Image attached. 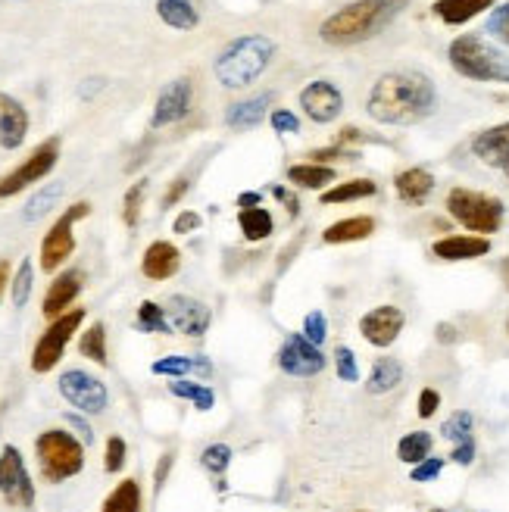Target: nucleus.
Segmentation results:
<instances>
[{
	"label": "nucleus",
	"instance_id": "1",
	"mask_svg": "<svg viewBox=\"0 0 509 512\" xmlns=\"http://www.w3.org/2000/svg\"><path fill=\"white\" fill-rule=\"evenodd\" d=\"M366 110L381 125H413L435 110V85L422 72H388L369 91Z\"/></svg>",
	"mask_w": 509,
	"mask_h": 512
},
{
	"label": "nucleus",
	"instance_id": "2",
	"mask_svg": "<svg viewBox=\"0 0 509 512\" xmlns=\"http://www.w3.org/2000/svg\"><path fill=\"white\" fill-rule=\"evenodd\" d=\"M406 0H356L350 7H341L332 13L319 29V38L332 47H350L360 44L372 35H378L385 25L400 13Z\"/></svg>",
	"mask_w": 509,
	"mask_h": 512
},
{
	"label": "nucleus",
	"instance_id": "3",
	"mask_svg": "<svg viewBox=\"0 0 509 512\" xmlns=\"http://www.w3.org/2000/svg\"><path fill=\"white\" fill-rule=\"evenodd\" d=\"M275 54V44L266 35H244L228 44L216 60V79L225 88H244L257 82Z\"/></svg>",
	"mask_w": 509,
	"mask_h": 512
},
{
	"label": "nucleus",
	"instance_id": "4",
	"mask_svg": "<svg viewBox=\"0 0 509 512\" xmlns=\"http://www.w3.org/2000/svg\"><path fill=\"white\" fill-rule=\"evenodd\" d=\"M447 57H450L453 69L472 82H503V85H509L506 57L481 35H460L450 44Z\"/></svg>",
	"mask_w": 509,
	"mask_h": 512
},
{
	"label": "nucleus",
	"instance_id": "5",
	"mask_svg": "<svg viewBox=\"0 0 509 512\" xmlns=\"http://www.w3.org/2000/svg\"><path fill=\"white\" fill-rule=\"evenodd\" d=\"M38 453V469L47 484H60L72 475H79L85 466V447L82 441H75L69 431L50 428L35 441Z\"/></svg>",
	"mask_w": 509,
	"mask_h": 512
},
{
	"label": "nucleus",
	"instance_id": "6",
	"mask_svg": "<svg viewBox=\"0 0 509 512\" xmlns=\"http://www.w3.org/2000/svg\"><path fill=\"white\" fill-rule=\"evenodd\" d=\"M447 213L460 222L466 232H475L481 238H488L494 232H500L503 225V200L491 197V194H481L472 188H453L447 194Z\"/></svg>",
	"mask_w": 509,
	"mask_h": 512
},
{
	"label": "nucleus",
	"instance_id": "7",
	"mask_svg": "<svg viewBox=\"0 0 509 512\" xmlns=\"http://www.w3.org/2000/svg\"><path fill=\"white\" fill-rule=\"evenodd\" d=\"M91 213V203L79 200V203H72V207L50 225V232L44 235L41 241V269L44 272H57L69 256L75 250V235H72V225L85 219Z\"/></svg>",
	"mask_w": 509,
	"mask_h": 512
},
{
	"label": "nucleus",
	"instance_id": "8",
	"mask_svg": "<svg viewBox=\"0 0 509 512\" xmlns=\"http://www.w3.org/2000/svg\"><path fill=\"white\" fill-rule=\"evenodd\" d=\"M82 322H85V310H69L60 319L50 322V328L38 338V344L32 350V369L38 375L50 372V369L60 363V356L66 353V344L72 341V335L79 331Z\"/></svg>",
	"mask_w": 509,
	"mask_h": 512
},
{
	"label": "nucleus",
	"instance_id": "9",
	"mask_svg": "<svg viewBox=\"0 0 509 512\" xmlns=\"http://www.w3.org/2000/svg\"><path fill=\"white\" fill-rule=\"evenodd\" d=\"M57 157H60V141L57 138H47L41 147L32 150V157L25 160L22 166H16L13 172H7L4 178H0V200L13 197V194L25 191L29 185L41 182V178L57 166Z\"/></svg>",
	"mask_w": 509,
	"mask_h": 512
},
{
	"label": "nucleus",
	"instance_id": "10",
	"mask_svg": "<svg viewBox=\"0 0 509 512\" xmlns=\"http://www.w3.org/2000/svg\"><path fill=\"white\" fill-rule=\"evenodd\" d=\"M60 394L75 406V409H82V413H104L107 403H110V394L104 388V381L82 372V369H69L60 375Z\"/></svg>",
	"mask_w": 509,
	"mask_h": 512
},
{
	"label": "nucleus",
	"instance_id": "11",
	"mask_svg": "<svg viewBox=\"0 0 509 512\" xmlns=\"http://www.w3.org/2000/svg\"><path fill=\"white\" fill-rule=\"evenodd\" d=\"M0 494L10 506H19V509H29L35 503V484L25 472V463L16 447H4L0 453Z\"/></svg>",
	"mask_w": 509,
	"mask_h": 512
},
{
	"label": "nucleus",
	"instance_id": "12",
	"mask_svg": "<svg viewBox=\"0 0 509 512\" xmlns=\"http://www.w3.org/2000/svg\"><path fill=\"white\" fill-rule=\"evenodd\" d=\"M278 366L294 378H313L325 369V356L307 335H291L278 350Z\"/></svg>",
	"mask_w": 509,
	"mask_h": 512
},
{
	"label": "nucleus",
	"instance_id": "13",
	"mask_svg": "<svg viewBox=\"0 0 509 512\" xmlns=\"http://www.w3.org/2000/svg\"><path fill=\"white\" fill-rule=\"evenodd\" d=\"M406 325V316L400 306H375L372 313H366L360 319V335L372 344V347H391L397 338H400V331Z\"/></svg>",
	"mask_w": 509,
	"mask_h": 512
},
{
	"label": "nucleus",
	"instance_id": "14",
	"mask_svg": "<svg viewBox=\"0 0 509 512\" xmlns=\"http://www.w3.org/2000/svg\"><path fill=\"white\" fill-rule=\"evenodd\" d=\"M300 107L313 122L325 125V122H335L344 110V97L332 82H313L300 91Z\"/></svg>",
	"mask_w": 509,
	"mask_h": 512
},
{
	"label": "nucleus",
	"instance_id": "15",
	"mask_svg": "<svg viewBox=\"0 0 509 512\" xmlns=\"http://www.w3.org/2000/svg\"><path fill=\"white\" fill-rule=\"evenodd\" d=\"M191 79H175L169 82L160 97H157V107H154V119H150V125L154 128H163V125H172L178 119H185L188 110H191Z\"/></svg>",
	"mask_w": 509,
	"mask_h": 512
},
{
	"label": "nucleus",
	"instance_id": "16",
	"mask_svg": "<svg viewBox=\"0 0 509 512\" xmlns=\"http://www.w3.org/2000/svg\"><path fill=\"white\" fill-rule=\"evenodd\" d=\"M166 313H169V322L188 338H200L203 331L210 328V310L194 297H182V294L169 297Z\"/></svg>",
	"mask_w": 509,
	"mask_h": 512
},
{
	"label": "nucleus",
	"instance_id": "17",
	"mask_svg": "<svg viewBox=\"0 0 509 512\" xmlns=\"http://www.w3.org/2000/svg\"><path fill=\"white\" fill-rule=\"evenodd\" d=\"M82 285H85V272L82 269H69L63 272L54 285L47 288L44 294V303H41V313L47 319H60L66 313V306L82 294Z\"/></svg>",
	"mask_w": 509,
	"mask_h": 512
},
{
	"label": "nucleus",
	"instance_id": "18",
	"mask_svg": "<svg viewBox=\"0 0 509 512\" xmlns=\"http://www.w3.org/2000/svg\"><path fill=\"white\" fill-rule=\"evenodd\" d=\"M29 135V113L16 97L0 91V147L16 150Z\"/></svg>",
	"mask_w": 509,
	"mask_h": 512
},
{
	"label": "nucleus",
	"instance_id": "19",
	"mask_svg": "<svg viewBox=\"0 0 509 512\" xmlns=\"http://www.w3.org/2000/svg\"><path fill=\"white\" fill-rule=\"evenodd\" d=\"M431 253L447 263H463V260H478V256L491 253V241L481 235H450V238L435 241Z\"/></svg>",
	"mask_w": 509,
	"mask_h": 512
},
{
	"label": "nucleus",
	"instance_id": "20",
	"mask_svg": "<svg viewBox=\"0 0 509 512\" xmlns=\"http://www.w3.org/2000/svg\"><path fill=\"white\" fill-rule=\"evenodd\" d=\"M178 266H182V253H178V247L169 244V241H154V244L144 250L141 272L150 281H166V278H172L178 272Z\"/></svg>",
	"mask_w": 509,
	"mask_h": 512
},
{
	"label": "nucleus",
	"instance_id": "21",
	"mask_svg": "<svg viewBox=\"0 0 509 512\" xmlns=\"http://www.w3.org/2000/svg\"><path fill=\"white\" fill-rule=\"evenodd\" d=\"M441 434L447 441L456 444V450L450 453L453 463L460 466H469L475 459V438H472V416L466 413V409H460V413H453L444 425H441Z\"/></svg>",
	"mask_w": 509,
	"mask_h": 512
},
{
	"label": "nucleus",
	"instance_id": "22",
	"mask_svg": "<svg viewBox=\"0 0 509 512\" xmlns=\"http://www.w3.org/2000/svg\"><path fill=\"white\" fill-rule=\"evenodd\" d=\"M472 153L488 166H506L509 163V122L485 128L475 141H472Z\"/></svg>",
	"mask_w": 509,
	"mask_h": 512
},
{
	"label": "nucleus",
	"instance_id": "23",
	"mask_svg": "<svg viewBox=\"0 0 509 512\" xmlns=\"http://www.w3.org/2000/svg\"><path fill=\"white\" fill-rule=\"evenodd\" d=\"M394 191L403 203H410V207H419V203L428 200V194L435 191V175L428 169H403L397 178H394Z\"/></svg>",
	"mask_w": 509,
	"mask_h": 512
},
{
	"label": "nucleus",
	"instance_id": "24",
	"mask_svg": "<svg viewBox=\"0 0 509 512\" xmlns=\"http://www.w3.org/2000/svg\"><path fill=\"white\" fill-rule=\"evenodd\" d=\"M375 232V219L372 216H350L335 225H328L322 232L325 244H350V241H366Z\"/></svg>",
	"mask_w": 509,
	"mask_h": 512
},
{
	"label": "nucleus",
	"instance_id": "25",
	"mask_svg": "<svg viewBox=\"0 0 509 512\" xmlns=\"http://www.w3.org/2000/svg\"><path fill=\"white\" fill-rule=\"evenodd\" d=\"M154 375H169V378H185V375H200V378H210L213 366L207 356H166V360H157L150 366Z\"/></svg>",
	"mask_w": 509,
	"mask_h": 512
},
{
	"label": "nucleus",
	"instance_id": "26",
	"mask_svg": "<svg viewBox=\"0 0 509 512\" xmlns=\"http://www.w3.org/2000/svg\"><path fill=\"white\" fill-rule=\"evenodd\" d=\"M491 7H494V0H438L435 16L447 25H463V22L481 16Z\"/></svg>",
	"mask_w": 509,
	"mask_h": 512
},
{
	"label": "nucleus",
	"instance_id": "27",
	"mask_svg": "<svg viewBox=\"0 0 509 512\" xmlns=\"http://www.w3.org/2000/svg\"><path fill=\"white\" fill-rule=\"evenodd\" d=\"M269 104H272V94H260V97L241 100V104H232V107H228L225 122L232 125V128H253V125H260V122H263Z\"/></svg>",
	"mask_w": 509,
	"mask_h": 512
},
{
	"label": "nucleus",
	"instance_id": "28",
	"mask_svg": "<svg viewBox=\"0 0 509 512\" xmlns=\"http://www.w3.org/2000/svg\"><path fill=\"white\" fill-rule=\"evenodd\" d=\"M400 381H403V366L397 360H391V356H381L369 372L366 388H369V394H388Z\"/></svg>",
	"mask_w": 509,
	"mask_h": 512
},
{
	"label": "nucleus",
	"instance_id": "29",
	"mask_svg": "<svg viewBox=\"0 0 509 512\" xmlns=\"http://www.w3.org/2000/svg\"><path fill=\"white\" fill-rule=\"evenodd\" d=\"M104 512H141V484L135 478L119 481L116 491L104 500Z\"/></svg>",
	"mask_w": 509,
	"mask_h": 512
},
{
	"label": "nucleus",
	"instance_id": "30",
	"mask_svg": "<svg viewBox=\"0 0 509 512\" xmlns=\"http://www.w3.org/2000/svg\"><path fill=\"white\" fill-rule=\"evenodd\" d=\"M157 13L172 29H194L197 25V10L191 0H157Z\"/></svg>",
	"mask_w": 509,
	"mask_h": 512
},
{
	"label": "nucleus",
	"instance_id": "31",
	"mask_svg": "<svg viewBox=\"0 0 509 512\" xmlns=\"http://www.w3.org/2000/svg\"><path fill=\"white\" fill-rule=\"evenodd\" d=\"M288 182L316 191V188H325L328 182H335V169H328L322 163H300L288 169Z\"/></svg>",
	"mask_w": 509,
	"mask_h": 512
},
{
	"label": "nucleus",
	"instance_id": "32",
	"mask_svg": "<svg viewBox=\"0 0 509 512\" xmlns=\"http://www.w3.org/2000/svg\"><path fill=\"white\" fill-rule=\"evenodd\" d=\"M375 191H378V185L369 182V178H353V182H341L332 191H325L322 194V203H325V207H332V203H350V200L372 197Z\"/></svg>",
	"mask_w": 509,
	"mask_h": 512
},
{
	"label": "nucleus",
	"instance_id": "33",
	"mask_svg": "<svg viewBox=\"0 0 509 512\" xmlns=\"http://www.w3.org/2000/svg\"><path fill=\"white\" fill-rule=\"evenodd\" d=\"M238 222H241V232H244L247 241H263V238L272 235V228H275L272 216L263 207H247V210H241L238 213Z\"/></svg>",
	"mask_w": 509,
	"mask_h": 512
},
{
	"label": "nucleus",
	"instance_id": "34",
	"mask_svg": "<svg viewBox=\"0 0 509 512\" xmlns=\"http://www.w3.org/2000/svg\"><path fill=\"white\" fill-rule=\"evenodd\" d=\"M431 447H435V438H431L428 431H413V434H406V438H400V444H397V456L403 459V463L419 466L422 459H428Z\"/></svg>",
	"mask_w": 509,
	"mask_h": 512
},
{
	"label": "nucleus",
	"instance_id": "35",
	"mask_svg": "<svg viewBox=\"0 0 509 512\" xmlns=\"http://www.w3.org/2000/svg\"><path fill=\"white\" fill-rule=\"evenodd\" d=\"M79 350H82V356H88L91 363L110 366V356H107V328H104V322H94L85 331L82 341H79Z\"/></svg>",
	"mask_w": 509,
	"mask_h": 512
},
{
	"label": "nucleus",
	"instance_id": "36",
	"mask_svg": "<svg viewBox=\"0 0 509 512\" xmlns=\"http://www.w3.org/2000/svg\"><path fill=\"white\" fill-rule=\"evenodd\" d=\"M169 391L175 397L191 400L200 409V413H207V409H213V403H216V394L210 388H203V384H194V381H185V378H172L169 381Z\"/></svg>",
	"mask_w": 509,
	"mask_h": 512
},
{
	"label": "nucleus",
	"instance_id": "37",
	"mask_svg": "<svg viewBox=\"0 0 509 512\" xmlns=\"http://www.w3.org/2000/svg\"><path fill=\"white\" fill-rule=\"evenodd\" d=\"M138 331H147V335H166L169 331V319H166V310L157 306L154 300H144L138 306V319H135Z\"/></svg>",
	"mask_w": 509,
	"mask_h": 512
},
{
	"label": "nucleus",
	"instance_id": "38",
	"mask_svg": "<svg viewBox=\"0 0 509 512\" xmlns=\"http://www.w3.org/2000/svg\"><path fill=\"white\" fill-rule=\"evenodd\" d=\"M63 194V185L60 182H54V185H47V188H41L32 200H29V207H25V219L29 222H35V219H41L50 207L57 203V197Z\"/></svg>",
	"mask_w": 509,
	"mask_h": 512
},
{
	"label": "nucleus",
	"instance_id": "39",
	"mask_svg": "<svg viewBox=\"0 0 509 512\" xmlns=\"http://www.w3.org/2000/svg\"><path fill=\"white\" fill-rule=\"evenodd\" d=\"M144 191H147V182H135L129 191H125V203H122V222L135 228L138 225V216H141V200H144Z\"/></svg>",
	"mask_w": 509,
	"mask_h": 512
},
{
	"label": "nucleus",
	"instance_id": "40",
	"mask_svg": "<svg viewBox=\"0 0 509 512\" xmlns=\"http://www.w3.org/2000/svg\"><path fill=\"white\" fill-rule=\"evenodd\" d=\"M228 463H232V450H228L225 444H210L207 450H203V466H207V472L222 475L228 469Z\"/></svg>",
	"mask_w": 509,
	"mask_h": 512
},
{
	"label": "nucleus",
	"instance_id": "41",
	"mask_svg": "<svg viewBox=\"0 0 509 512\" xmlns=\"http://www.w3.org/2000/svg\"><path fill=\"white\" fill-rule=\"evenodd\" d=\"M29 294H32V260H22L16 278H13V303L16 306H25Z\"/></svg>",
	"mask_w": 509,
	"mask_h": 512
},
{
	"label": "nucleus",
	"instance_id": "42",
	"mask_svg": "<svg viewBox=\"0 0 509 512\" xmlns=\"http://www.w3.org/2000/svg\"><path fill=\"white\" fill-rule=\"evenodd\" d=\"M335 363H338L341 381H356V378H360V369H356V356H353L350 347H338L335 350Z\"/></svg>",
	"mask_w": 509,
	"mask_h": 512
},
{
	"label": "nucleus",
	"instance_id": "43",
	"mask_svg": "<svg viewBox=\"0 0 509 512\" xmlns=\"http://www.w3.org/2000/svg\"><path fill=\"white\" fill-rule=\"evenodd\" d=\"M303 331H307V338L319 347L322 341H325V335H328V319H325V313H310L307 319H303Z\"/></svg>",
	"mask_w": 509,
	"mask_h": 512
},
{
	"label": "nucleus",
	"instance_id": "44",
	"mask_svg": "<svg viewBox=\"0 0 509 512\" xmlns=\"http://www.w3.org/2000/svg\"><path fill=\"white\" fill-rule=\"evenodd\" d=\"M441 469H444V459H438V456H428V459H422L419 466H413V481H419V484H425V481H435L438 475H441Z\"/></svg>",
	"mask_w": 509,
	"mask_h": 512
},
{
	"label": "nucleus",
	"instance_id": "45",
	"mask_svg": "<svg viewBox=\"0 0 509 512\" xmlns=\"http://www.w3.org/2000/svg\"><path fill=\"white\" fill-rule=\"evenodd\" d=\"M125 466V441L122 438H113L107 441V456H104V469L107 472H119Z\"/></svg>",
	"mask_w": 509,
	"mask_h": 512
},
{
	"label": "nucleus",
	"instance_id": "46",
	"mask_svg": "<svg viewBox=\"0 0 509 512\" xmlns=\"http://www.w3.org/2000/svg\"><path fill=\"white\" fill-rule=\"evenodd\" d=\"M269 122H272L275 132H282V135H288V132H300L297 116H294V113H288V110H275Z\"/></svg>",
	"mask_w": 509,
	"mask_h": 512
},
{
	"label": "nucleus",
	"instance_id": "47",
	"mask_svg": "<svg viewBox=\"0 0 509 512\" xmlns=\"http://www.w3.org/2000/svg\"><path fill=\"white\" fill-rule=\"evenodd\" d=\"M438 406H441V394L435 391V388H425L422 394H419V416L422 419H431L438 413Z\"/></svg>",
	"mask_w": 509,
	"mask_h": 512
},
{
	"label": "nucleus",
	"instance_id": "48",
	"mask_svg": "<svg viewBox=\"0 0 509 512\" xmlns=\"http://www.w3.org/2000/svg\"><path fill=\"white\" fill-rule=\"evenodd\" d=\"M488 32H494L500 41H506V44H509V4H506V7H500V10L494 13V19H491V25H488Z\"/></svg>",
	"mask_w": 509,
	"mask_h": 512
},
{
	"label": "nucleus",
	"instance_id": "49",
	"mask_svg": "<svg viewBox=\"0 0 509 512\" xmlns=\"http://www.w3.org/2000/svg\"><path fill=\"white\" fill-rule=\"evenodd\" d=\"M197 228H200V216L191 213V210H185V213H178V219H175V225H172V232H175V235H191V232H197Z\"/></svg>",
	"mask_w": 509,
	"mask_h": 512
},
{
	"label": "nucleus",
	"instance_id": "50",
	"mask_svg": "<svg viewBox=\"0 0 509 512\" xmlns=\"http://www.w3.org/2000/svg\"><path fill=\"white\" fill-rule=\"evenodd\" d=\"M188 188H191L188 178H175V185H172V188L166 191V197H163V207H175V203L185 197V191H188Z\"/></svg>",
	"mask_w": 509,
	"mask_h": 512
},
{
	"label": "nucleus",
	"instance_id": "51",
	"mask_svg": "<svg viewBox=\"0 0 509 512\" xmlns=\"http://www.w3.org/2000/svg\"><path fill=\"white\" fill-rule=\"evenodd\" d=\"M313 157V163H328V160H338V157H356V153H344L341 147H332V150H316V153H310Z\"/></svg>",
	"mask_w": 509,
	"mask_h": 512
},
{
	"label": "nucleus",
	"instance_id": "52",
	"mask_svg": "<svg viewBox=\"0 0 509 512\" xmlns=\"http://www.w3.org/2000/svg\"><path fill=\"white\" fill-rule=\"evenodd\" d=\"M275 197L285 203V210H288L291 216H297V210H300V200H297V197H294L288 188H275Z\"/></svg>",
	"mask_w": 509,
	"mask_h": 512
},
{
	"label": "nucleus",
	"instance_id": "53",
	"mask_svg": "<svg viewBox=\"0 0 509 512\" xmlns=\"http://www.w3.org/2000/svg\"><path fill=\"white\" fill-rule=\"evenodd\" d=\"M7 285H10V263H7V260H0V300H4Z\"/></svg>",
	"mask_w": 509,
	"mask_h": 512
},
{
	"label": "nucleus",
	"instance_id": "54",
	"mask_svg": "<svg viewBox=\"0 0 509 512\" xmlns=\"http://www.w3.org/2000/svg\"><path fill=\"white\" fill-rule=\"evenodd\" d=\"M169 466H172V453H166V456H163V463L157 466V491L163 488V478H166Z\"/></svg>",
	"mask_w": 509,
	"mask_h": 512
},
{
	"label": "nucleus",
	"instance_id": "55",
	"mask_svg": "<svg viewBox=\"0 0 509 512\" xmlns=\"http://www.w3.org/2000/svg\"><path fill=\"white\" fill-rule=\"evenodd\" d=\"M257 203H260V194H241L238 197V207H244V210L247 207H257Z\"/></svg>",
	"mask_w": 509,
	"mask_h": 512
},
{
	"label": "nucleus",
	"instance_id": "56",
	"mask_svg": "<svg viewBox=\"0 0 509 512\" xmlns=\"http://www.w3.org/2000/svg\"><path fill=\"white\" fill-rule=\"evenodd\" d=\"M69 422H72L75 428H79V431H82V438H85V444H88V441L94 438V434H91V428H88V425H85L82 419H69Z\"/></svg>",
	"mask_w": 509,
	"mask_h": 512
},
{
	"label": "nucleus",
	"instance_id": "57",
	"mask_svg": "<svg viewBox=\"0 0 509 512\" xmlns=\"http://www.w3.org/2000/svg\"><path fill=\"white\" fill-rule=\"evenodd\" d=\"M500 278H503V285H506V291H509V256L500 263Z\"/></svg>",
	"mask_w": 509,
	"mask_h": 512
},
{
	"label": "nucleus",
	"instance_id": "58",
	"mask_svg": "<svg viewBox=\"0 0 509 512\" xmlns=\"http://www.w3.org/2000/svg\"><path fill=\"white\" fill-rule=\"evenodd\" d=\"M438 338H441V341H453V328H450V325H441V328H438Z\"/></svg>",
	"mask_w": 509,
	"mask_h": 512
},
{
	"label": "nucleus",
	"instance_id": "59",
	"mask_svg": "<svg viewBox=\"0 0 509 512\" xmlns=\"http://www.w3.org/2000/svg\"><path fill=\"white\" fill-rule=\"evenodd\" d=\"M503 172H506V175H509V163H506V166H503Z\"/></svg>",
	"mask_w": 509,
	"mask_h": 512
},
{
	"label": "nucleus",
	"instance_id": "60",
	"mask_svg": "<svg viewBox=\"0 0 509 512\" xmlns=\"http://www.w3.org/2000/svg\"><path fill=\"white\" fill-rule=\"evenodd\" d=\"M431 512H447V509H431Z\"/></svg>",
	"mask_w": 509,
	"mask_h": 512
},
{
	"label": "nucleus",
	"instance_id": "61",
	"mask_svg": "<svg viewBox=\"0 0 509 512\" xmlns=\"http://www.w3.org/2000/svg\"><path fill=\"white\" fill-rule=\"evenodd\" d=\"M506 335H509V322H506Z\"/></svg>",
	"mask_w": 509,
	"mask_h": 512
},
{
	"label": "nucleus",
	"instance_id": "62",
	"mask_svg": "<svg viewBox=\"0 0 509 512\" xmlns=\"http://www.w3.org/2000/svg\"><path fill=\"white\" fill-rule=\"evenodd\" d=\"M356 512H366V509H356Z\"/></svg>",
	"mask_w": 509,
	"mask_h": 512
}]
</instances>
